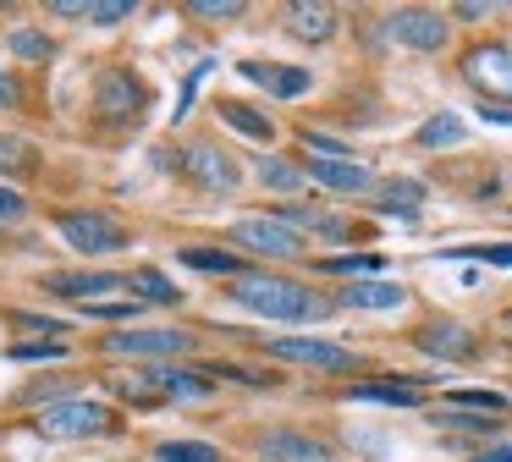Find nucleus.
Segmentation results:
<instances>
[{
    "instance_id": "nucleus-1",
    "label": "nucleus",
    "mask_w": 512,
    "mask_h": 462,
    "mask_svg": "<svg viewBox=\"0 0 512 462\" xmlns=\"http://www.w3.org/2000/svg\"><path fill=\"white\" fill-rule=\"evenodd\" d=\"M226 297L259 319H281V325H314V319H325L336 308L331 297H320V286L292 281V275H270V270H248L243 281L226 286Z\"/></svg>"
},
{
    "instance_id": "nucleus-2",
    "label": "nucleus",
    "mask_w": 512,
    "mask_h": 462,
    "mask_svg": "<svg viewBox=\"0 0 512 462\" xmlns=\"http://www.w3.org/2000/svg\"><path fill=\"white\" fill-rule=\"evenodd\" d=\"M34 435L45 440H105V435H122V407L105 402V396H67L56 407H39L34 413Z\"/></svg>"
},
{
    "instance_id": "nucleus-3",
    "label": "nucleus",
    "mask_w": 512,
    "mask_h": 462,
    "mask_svg": "<svg viewBox=\"0 0 512 462\" xmlns=\"http://www.w3.org/2000/svg\"><path fill=\"white\" fill-rule=\"evenodd\" d=\"M105 358H133V363H188L199 352V336L182 325H127V330H105L100 336Z\"/></svg>"
},
{
    "instance_id": "nucleus-4",
    "label": "nucleus",
    "mask_w": 512,
    "mask_h": 462,
    "mask_svg": "<svg viewBox=\"0 0 512 462\" xmlns=\"http://www.w3.org/2000/svg\"><path fill=\"white\" fill-rule=\"evenodd\" d=\"M56 237L67 242L78 259H89V264L116 259V253L133 248V231H127L111 209H89V204H83V209H61V215H56Z\"/></svg>"
},
{
    "instance_id": "nucleus-5",
    "label": "nucleus",
    "mask_w": 512,
    "mask_h": 462,
    "mask_svg": "<svg viewBox=\"0 0 512 462\" xmlns=\"http://www.w3.org/2000/svg\"><path fill=\"white\" fill-rule=\"evenodd\" d=\"M226 242H232L243 259H265V264H292L303 259V231H292L281 215H243L232 220V231H226Z\"/></svg>"
},
{
    "instance_id": "nucleus-6",
    "label": "nucleus",
    "mask_w": 512,
    "mask_h": 462,
    "mask_svg": "<svg viewBox=\"0 0 512 462\" xmlns=\"http://www.w3.org/2000/svg\"><path fill=\"white\" fill-rule=\"evenodd\" d=\"M144 105H149V88L127 61H111L94 77V116H100L105 127H138V121H144Z\"/></svg>"
},
{
    "instance_id": "nucleus-7",
    "label": "nucleus",
    "mask_w": 512,
    "mask_h": 462,
    "mask_svg": "<svg viewBox=\"0 0 512 462\" xmlns=\"http://www.w3.org/2000/svg\"><path fill=\"white\" fill-rule=\"evenodd\" d=\"M39 286H45L50 297H61V303H105V297H133V275L127 270H100V264H83V270H45L39 275Z\"/></svg>"
},
{
    "instance_id": "nucleus-8",
    "label": "nucleus",
    "mask_w": 512,
    "mask_h": 462,
    "mask_svg": "<svg viewBox=\"0 0 512 462\" xmlns=\"http://www.w3.org/2000/svg\"><path fill=\"white\" fill-rule=\"evenodd\" d=\"M177 171L188 176L199 193H210V198H232L237 187H243V171H237V160L221 149V143H210V138H188L177 149Z\"/></svg>"
},
{
    "instance_id": "nucleus-9",
    "label": "nucleus",
    "mask_w": 512,
    "mask_h": 462,
    "mask_svg": "<svg viewBox=\"0 0 512 462\" xmlns=\"http://www.w3.org/2000/svg\"><path fill=\"white\" fill-rule=\"evenodd\" d=\"M265 358L298 363V369H314V374H353L358 369L353 347H342V341H320V336H270Z\"/></svg>"
},
{
    "instance_id": "nucleus-10",
    "label": "nucleus",
    "mask_w": 512,
    "mask_h": 462,
    "mask_svg": "<svg viewBox=\"0 0 512 462\" xmlns=\"http://www.w3.org/2000/svg\"><path fill=\"white\" fill-rule=\"evenodd\" d=\"M463 77L485 94V105H512V50L507 44H479V50H468Z\"/></svg>"
},
{
    "instance_id": "nucleus-11",
    "label": "nucleus",
    "mask_w": 512,
    "mask_h": 462,
    "mask_svg": "<svg viewBox=\"0 0 512 462\" xmlns=\"http://www.w3.org/2000/svg\"><path fill=\"white\" fill-rule=\"evenodd\" d=\"M386 33L402 44V50H419V55H435L446 50V39H452V22L441 17V11H424V6H402L386 17Z\"/></svg>"
},
{
    "instance_id": "nucleus-12",
    "label": "nucleus",
    "mask_w": 512,
    "mask_h": 462,
    "mask_svg": "<svg viewBox=\"0 0 512 462\" xmlns=\"http://www.w3.org/2000/svg\"><path fill=\"white\" fill-rule=\"evenodd\" d=\"M237 72L254 88H265L270 99H303L314 88V72L309 66H292V61H237Z\"/></svg>"
},
{
    "instance_id": "nucleus-13",
    "label": "nucleus",
    "mask_w": 512,
    "mask_h": 462,
    "mask_svg": "<svg viewBox=\"0 0 512 462\" xmlns=\"http://www.w3.org/2000/svg\"><path fill=\"white\" fill-rule=\"evenodd\" d=\"M149 380H155L160 402H204V396H215L210 374L199 369V363H149Z\"/></svg>"
},
{
    "instance_id": "nucleus-14",
    "label": "nucleus",
    "mask_w": 512,
    "mask_h": 462,
    "mask_svg": "<svg viewBox=\"0 0 512 462\" xmlns=\"http://www.w3.org/2000/svg\"><path fill=\"white\" fill-rule=\"evenodd\" d=\"M413 347L441 363H463V358H474V330L457 325V319H430V325L413 330Z\"/></svg>"
},
{
    "instance_id": "nucleus-15",
    "label": "nucleus",
    "mask_w": 512,
    "mask_h": 462,
    "mask_svg": "<svg viewBox=\"0 0 512 462\" xmlns=\"http://www.w3.org/2000/svg\"><path fill=\"white\" fill-rule=\"evenodd\" d=\"M303 171H309L314 187H325V193H375L380 176L369 171L364 160H303Z\"/></svg>"
},
{
    "instance_id": "nucleus-16",
    "label": "nucleus",
    "mask_w": 512,
    "mask_h": 462,
    "mask_svg": "<svg viewBox=\"0 0 512 462\" xmlns=\"http://www.w3.org/2000/svg\"><path fill=\"white\" fill-rule=\"evenodd\" d=\"M254 457L259 462H320L331 451L314 435H303V429H265V435H254Z\"/></svg>"
},
{
    "instance_id": "nucleus-17",
    "label": "nucleus",
    "mask_w": 512,
    "mask_h": 462,
    "mask_svg": "<svg viewBox=\"0 0 512 462\" xmlns=\"http://www.w3.org/2000/svg\"><path fill=\"white\" fill-rule=\"evenodd\" d=\"M336 303L353 308V314H391V308L408 303V286H397V281H386V275H375V281L342 286V292H336Z\"/></svg>"
},
{
    "instance_id": "nucleus-18",
    "label": "nucleus",
    "mask_w": 512,
    "mask_h": 462,
    "mask_svg": "<svg viewBox=\"0 0 512 462\" xmlns=\"http://www.w3.org/2000/svg\"><path fill=\"white\" fill-rule=\"evenodd\" d=\"M215 121L243 132V138H254V143H276V121L259 105H248V99H215Z\"/></svg>"
},
{
    "instance_id": "nucleus-19",
    "label": "nucleus",
    "mask_w": 512,
    "mask_h": 462,
    "mask_svg": "<svg viewBox=\"0 0 512 462\" xmlns=\"http://www.w3.org/2000/svg\"><path fill=\"white\" fill-rule=\"evenodd\" d=\"M177 264H188V270H199V275H215V281H226V286L248 275V259L237 248H182Z\"/></svg>"
},
{
    "instance_id": "nucleus-20",
    "label": "nucleus",
    "mask_w": 512,
    "mask_h": 462,
    "mask_svg": "<svg viewBox=\"0 0 512 462\" xmlns=\"http://www.w3.org/2000/svg\"><path fill=\"white\" fill-rule=\"evenodd\" d=\"M133 297L138 303H149V308H182L188 303V292L182 286H171V275L160 270V264H133Z\"/></svg>"
},
{
    "instance_id": "nucleus-21",
    "label": "nucleus",
    "mask_w": 512,
    "mask_h": 462,
    "mask_svg": "<svg viewBox=\"0 0 512 462\" xmlns=\"http://www.w3.org/2000/svg\"><path fill=\"white\" fill-rule=\"evenodd\" d=\"M281 17H287V33H292V39H303V44L336 39V11L331 6H309V0H298V6H287Z\"/></svg>"
},
{
    "instance_id": "nucleus-22",
    "label": "nucleus",
    "mask_w": 512,
    "mask_h": 462,
    "mask_svg": "<svg viewBox=\"0 0 512 462\" xmlns=\"http://www.w3.org/2000/svg\"><path fill=\"white\" fill-rule=\"evenodd\" d=\"M347 402H375V407H419L424 391L419 380H364L347 385Z\"/></svg>"
},
{
    "instance_id": "nucleus-23",
    "label": "nucleus",
    "mask_w": 512,
    "mask_h": 462,
    "mask_svg": "<svg viewBox=\"0 0 512 462\" xmlns=\"http://www.w3.org/2000/svg\"><path fill=\"white\" fill-rule=\"evenodd\" d=\"M6 50H12L23 66L56 61V39L45 33V22H12V28H6Z\"/></svg>"
},
{
    "instance_id": "nucleus-24",
    "label": "nucleus",
    "mask_w": 512,
    "mask_h": 462,
    "mask_svg": "<svg viewBox=\"0 0 512 462\" xmlns=\"http://www.w3.org/2000/svg\"><path fill=\"white\" fill-rule=\"evenodd\" d=\"M281 220H287L292 231H303V237H325V242H353V226H347L342 215H325V209H303V204H287V209H281Z\"/></svg>"
},
{
    "instance_id": "nucleus-25",
    "label": "nucleus",
    "mask_w": 512,
    "mask_h": 462,
    "mask_svg": "<svg viewBox=\"0 0 512 462\" xmlns=\"http://www.w3.org/2000/svg\"><path fill=\"white\" fill-rule=\"evenodd\" d=\"M254 176H259V187H270V193H303V187H309V171H303L298 160H287V154H259Z\"/></svg>"
},
{
    "instance_id": "nucleus-26",
    "label": "nucleus",
    "mask_w": 512,
    "mask_h": 462,
    "mask_svg": "<svg viewBox=\"0 0 512 462\" xmlns=\"http://www.w3.org/2000/svg\"><path fill=\"white\" fill-rule=\"evenodd\" d=\"M6 325L23 330V341H67V319L56 314H39V308H6Z\"/></svg>"
},
{
    "instance_id": "nucleus-27",
    "label": "nucleus",
    "mask_w": 512,
    "mask_h": 462,
    "mask_svg": "<svg viewBox=\"0 0 512 462\" xmlns=\"http://www.w3.org/2000/svg\"><path fill=\"white\" fill-rule=\"evenodd\" d=\"M149 462H226V457H221V446H210V440L177 435V440H155V446H149Z\"/></svg>"
},
{
    "instance_id": "nucleus-28",
    "label": "nucleus",
    "mask_w": 512,
    "mask_h": 462,
    "mask_svg": "<svg viewBox=\"0 0 512 462\" xmlns=\"http://www.w3.org/2000/svg\"><path fill=\"white\" fill-rule=\"evenodd\" d=\"M419 198H424V182L397 176V182H380L375 209H386V215H397V220H419Z\"/></svg>"
},
{
    "instance_id": "nucleus-29",
    "label": "nucleus",
    "mask_w": 512,
    "mask_h": 462,
    "mask_svg": "<svg viewBox=\"0 0 512 462\" xmlns=\"http://www.w3.org/2000/svg\"><path fill=\"white\" fill-rule=\"evenodd\" d=\"M463 138H468V127L452 116V110H435V116L413 132V143H419V149H452V143H463Z\"/></svg>"
},
{
    "instance_id": "nucleus-30",
    "label": "nucleus",
    "mask_w": 512,
    "mask_h": 462,
    "mask_svg": "<svg viewBox=\"0 0 512 462\" xmlns=\"http://www.w3.org/2000/svg\"><path fill=\"white\" fill-rule=\"evenodd\" d=\"M446 407H452V413H496V418H507L512 396H501V391H452Z\"/></svg>"
},
{
    "instance_id": "nucleus-31",
    "label": "nucleus",
    "mask_w": 512,
    "mask_h": 462,
    "mask_svg": "<svg viewBox=\"0 0 512 462\" xmlns=\"http://www.w3.org/2000/svg\"><path fill=\"white\" fill-rule=\"evenodd\" d=\"M325 275H358V281H375V275H386V259L380 253H336V259L320 264Z\"/></svg>"
},
{
    "instance_id": "nucleus-32",
    "label": "nucleus",
    "mask_w": 512,
    "mask_h": 462,
    "mask_svg": "<svg viewBox=\"0 0 512 462\" xmlns=\"http://www.w3.org/2000/svg\"><path fill=\"white\" fill-rule=\"evenodd\" d=\"M6 358H12V363H67L72 358V341H12Z\"/></svg>"
},
{
    "instance_id": "nucleus-33",
    "label": "nucleus",
    "mask_w": 512,
    "mask_h": 462,
    "mask_svg": "<svg viewBox=\"0 0 512 462\" xmlns=\"http://www.w3.org/2000/svg\"><path fill=\"white\" fill-rule=\"evenodd\" d=\"M182 11L204 22H237V17H248V0H182Z\"/></svg>"
},
{
    "instance_id": "nucleus-34",
    "label": "nucleus",
    "mask_w": 512,
    "mask_h": 462,
    "mask_svg": "<svg viewBox=\"0 0 512 462\" xmlns=\"http://www.w3.org/2000/svg\"><path fill=\"white\" fill-rule=\"evenodd\" d=\"M138 17V0H89V22L94 28H122Z\"/></svg>"
},
{
    "instance_id": "nucleus-35",
    "label": "nucleus",
    "mask_w": 512,
    "mask_h": 462,
    "mask_svg": "<svg viewBox=\"0 0 512 462\" xmlns=\"http://www.w3.org/2000/svg\"><path fill=\"white\" fill-rule=\"evenodd\" d=\"M215 72V61H199V66H188V77H182V94H177V110H171V121H188V110H193V99H199V88H204V77Z\"/></svg>"
},
{
    "instance_id": "nucleus-36",
    "label": "nucleus",
    "mask_w": 512,
    "mask_h": 462,
    "mask_svg": "<svg viewBox=\"0 0 512 462\" xmlns=\"http://www.w3.org/2000/svg\"><path fill=\"white\" fill-rule=\"evenodd\" d=\"M441 259H485V264H496V270H512V242H479V248H446Z\"/></svg>"
},
{
    "instance_id": "nucleus-37",
    "label": "nucleus",
    "mask_w": 512,
    "mask_h": 462,
    "mask_svg": "<svg viewBox=\"0 0 512 462\" xmlns=\"http://www.w3.org/2000/svg\"><path fill=\"white\" fill-rule=\"evenodd\" d=\"M0 110H28V83L17 66H0Z\"/></svg>"
},
{
    "instance_id": "nucleus-38",
    "label": "nucleus",
    "mask_w": 512,
    "mask_h": 462,
    "mask_svg": "<svg viewBox=\"0 0 512 462\" xmlns=\"http://www.w3.org/2000/svg\"><path fill=\"white\" fill-rule=\"evenodd\" d=\"M303 149H309V160H353V149L342 138H325V132H303Z\"/></svg>"
},
{
    "instance_id": "nucleus-39",
    "label": "nucleus",
    "mask_w": 512,
    "mask_h": 462,
    "mask_svg": "<svg viewBox=\"0 0 512 462\" xmlns=\"http://www.w3.org/2000/svg\"><path fill=\"white\" fill-rule=\"evenodd\" d=\"M23 165H28V143L12 138V132H0V182H6V176H17Z\"/></svg>"
},
{
    "instance_id": "nucleus-40",
    "label": "nucleus",
    "mask_w": 512,
    "mask_h": 462,
    "mask_svg": "<svg viewBox=\"0 0 512 462\" xmlns=\"http://www.w3.org/2000/svg\"><path fill=\"white\" fill-rule=\"evenodd\" d=\"M23 220H28V198L17 193L12 182H0V231H6V226H23Z\"/></svg>"
},
{
    "instance_id": "nucleus-41",
    "label": "nucleus",
    "mask_w": 512,
    "mask_h": 462,
    "mask_svg": "<svg viewBox=\"0 0 512 462\" xmlns=\"http://www.w3.org/2000/svg\"><path fill=\"white\" fill-rule=\"evenodd\" d=\"M45 17H56V22H89V0H45Z\"/></svg>"
},
{
    "instance_id": "nucleus-42",
    "label": "nucleus",
    "mask_w": 512,
    "mask_h": 462,
    "mask_svg": "<svg viewBox=\"0 0 512 462\" xmlns=\"http://www.w3.org/2000/svg\"><path fill=\"white\" fill-rule=\"evenodd\" d=\"M479 121H490V127H512V105H485V99H479Z\"/></svg>"
},
{
    "instance_id": "nucleus-43",
    "label": "nucleus",
    "mask_w": 512,
    "mask_h": 462,
    "mask_svg": "<svg viewBox=\"0 0 512 462\" xmlns=\"http://www.w3.org/2000/svg\"><path fill=\"white\" fill-rule=\"evenodd\" d=\"M501 6H490V0H463V6H457V17H496Z\"/></svg>"
},
{
    "instance_id": "nucleus-44",
    "label": "nucleus",
    "mask_w": 512,
    "mask_h": 462,
    "mask_svg": "<svg viewBox=\"0 0 512 462\" xmlns=\"http://www.w3.org/2000/svg\"><path fill=\"white\" fill-rule=\"evenodd\" d=\"M474 462H512V446H485Z\"/></svg>"
},
{
    "instance_id": "nucleus-45",
    "label": "nucleus",
    "mask_w": 512,
    "mask_h": 462,
    "mask_svg": "<svg viewBox=\"0 0 512 462\" xmlns=\"http://www.w3.org/2000/svg\"><path fill=\"white\" fill-rule=\"evenodd\" d=\"M320 462H336V457H320Z\"/></svg>"
}]
</instances>
